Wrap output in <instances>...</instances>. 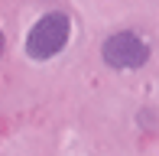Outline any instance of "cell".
<instances>
[{
    "label": "cell",
    "instance_id": "obj_1",
    "mask_svg": "<svg viewBox=\"0 0 159 156\" xmlns=\"http://www.w3.org/2000/svg\"><path fill=\"white\" fill-rule=\"evenodd\" d=\"M68 39H71V16L62 10H49L26 33V55L33 62H49L68 46Z\"/></svg>",
    "mask_w": 159,
    "mask_h": 156
},
{
    "label": "cell",
    "instance_id": "obj_2",
    "mask_svg": "<svg viewBox=\"0 0 159 156\" xmlns=\"http://www.w3.org/2000/svg\"><path fill=\"white\" fill-rule=\"evenodd\" d=\"M101 59L114 72H133V68H143L149 62V42L133 30H117L104 39Z\"/></svg>",
    "mask_w": 159,
    "mask_h": 156
},
{
    "label": "cell",
    "instance_id": "obj_3",
    "mask_svg": "<svg viewBox=\"0 0 159 156\" xmlns=\"http://www.w3.org/2000/svg\"><path fill=\"white\" fill-rule=\"evenodd\" d=\"M3 52H7V36H3V30H0V59H3Z\"/></svg>",
    "mask_w": 159,
    "mask_h": 156
}]
</instances>
